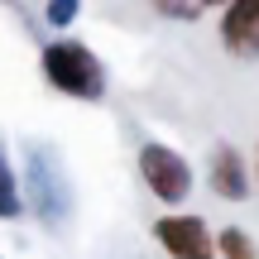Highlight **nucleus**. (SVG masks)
<instances>
[{
  "instance_id": "nucleus-5",
  "label": "nucleus",
  "mask_w": 259,
  "mask_h": 259,
  "mask_svg": "<svg viewBox=\"0 0 259 259\" xmlns=\"http://www.w3.org/2000/svg\"><path fill=\"white\" fill-rule=\"evenodd\" d=\"M221 44L235 58H254L259 53V0H235L221 15Z\"/></svg>"
},
{
  "instance_id": "nucleus-2",
  "label": "nucleus",
  "mask_w": 259,
  "mask_h": 259,
  "mask_svg": "<svg viewBox=\"0 0 259 259\" xmlns=\"http://www.w3.org/2000/svg\"><path fill=\"white\" fill-rule=\"evenodd\" d=\"M29 202H34L38 221L48 226V231H58V226H67V216H72V187H67L63 178V163H58L48 149H29Z\"/></svg>"
},
{
  "instance_id": "nucleus-8",
  "label": "nucleus",
  "mask_w": 259,
  "mask_h": 259,
  "mask_svg": "<svg viewBox=\"0 0 259 259\" xmlns=\"http://www.w3.org/2000/svg\"><path fill=\"white\" fill-rule=\"evenodd\" d=\"M211 245H216V254H221V259H259V245L240 231V226H226Z\"/></svg>"
},
{
  "instance_id": "nucleus-7",
  "label": "nucleus",
  "mask_w": 259,
  "mask_h": 259,
  "mask_svg": "<svg viewBox=\"0 0 259 259\" xmlns=\"http://www.w3.org/2000/svg\"><path fill=\"white\" fill-rule=\"evenodd\" d=\"M24 211V197H19V178L10 168V158L0 154V221H15Z\"/></svg>"
},
{
  "instance_id": "nucleus-1",
  "label": "nucleus",
  "mask_w": 259,
  "mask_h": 259,
  "mask_svg": "<svg viewBox=\"0 0 259 259\" xmlns=\"http://www.w3.org/2000/svg\"><path fill=\"white\" fill-rule=\"evenodd\" d=\"M38 67H44L48 87H58L63 96H77V101H101L106 96L101 58H96L87 44H77V38H53V44H44Z\"/></svg>"
},
{
  "instance_id": "nucleus-4",
  "label": "nucleus",
  "mask_w": 259,
  "mask_h": 259,
  "mask_svg": "<svg viewBox=\"0 0 259 259\" xmlns=\"http://www.w3.org/2000/svg\"><path fill=\"white\" fill-rule=\"evenodd\" d=\"M154 240L173 259H216L211 231H206L202 216H163V221L154 226Z\"/></svg>"
},
{
  "instance_id": "nucleus-9",
  "label": "nucleus",
  "mask_w": 259,
  "mask_h": 259,
  "mask_svg": "<svg viewBox=\"0 0 259 259\" xmlns=\"http://www.w3.org/2000/svg\"><path fill=\"white\" fill-rule=\"evenodd\" d=\"M44 19H48L53 29H67V24L77 19V5H72V0H58V5H48V10H44Z\"/></svg>"
},
{
  "instance_id": "nucleus-6",
  "label": "nucleus",
  "mask_w": 259,
  "mask_h": 259,
  "mask_svg": "<svg viewBox=\"0 0 259 259\" xmlns=\"http://www.w3.org/2000/svg\"><path fill=\"white\" fill-rule=\"evenodd\" d=\"M211 192L221 202H245L250 197V173H245L240 154L231 144H216V154H211Z\"/></svg>"
},
{
  "instance_id": "nucleus-10",
  "label": "nucleus",
  "mask_w": 259,
  "mask_h": 259,
  "mask_svg": "<svg viewBox=\"0 0 259 259\" xmlns=\"http://www.w3.org/2000/svg\"><path fill=\"white\" fill-rule=\"evenodd\" d=\"M158 10H163V15H173V19H202V5H168V0H163Z\"/></svg>"
},
{
  "instance_id": "nucleus-3",
  "label": "nucleus",
  "mask_w": 259,
  "mask_h": 259,
  "mask_svg": "<svg viewBox=\"0 0 259 259\" xmlns=\"http://www.w3.org/2000/svg\"><path fill=\"white\" fill-rule=\"evenodd\" d=\"M139 178H144V187L158 197V202L178 206L192 197V168H187V158L178 154V149L168 144H144L139 149Z\"/></svg>"
}]
</instances>
